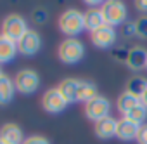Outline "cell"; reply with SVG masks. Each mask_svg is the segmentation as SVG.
I'll return each instance as SVG.
<instances>
[{"label": "cell", "mask_w": 147, "mask_h": 144, "mask_svg": "<svg viewBox=\"0 0 147 144\" xmlns=\"http://www.w3.org/2000/svg\"><path fill=\"white\" fill-rule=\"evenodd\" d=\"M57 26L61 30L62 35H66L67 38H78V35L85 30V19H83V12L78 9H66L57 21Z\"/></svg>", "instance_id": "1"}, {"label": "cell", "mask_w": 147, "mask_h": 144, "mask_svg": "<svg viewBox=\"0 0 147 144\" xmlns=\"http://www.w3.org/2000/svg\"><path fill=\"white\" fill-rule=\"evenodd\" d=\"M57 57L64 64H76L85 57V45L80 38H64L57 47Z\"/></svg>", "instance_id": "2"}, {"label": "cell", "mask_w": 147, "mask_h": 144, "mask_svg": "<svg viewBox=\"0 0 147 144\" xmlns=\"http://www.w3.org/2000/svg\"><path fill=\"white\" fill-rule=\"evenodd\" d=\"M100 11H102V16H104V21L107 26H119L126 21L128 18V9H126V4L121 2V0H107L100 5Z\"/></svg>", "instance_id": "3"}, {"label": "cell", "mask_w": 147, "mask_h": 144, "mask_svg": "<svg viewBox=\"0 0 147 144\" xmlns=\"http://www.w3.org/2000/svg\"><path fill=\"white\" fill-rule=\"evenodd\" d=\"M28 24H26V19L19 14H9L4 21H2V28H0V35L12 40V42H19L26 31H28Z\"/></svg>", "instance_id": "4"}, {"label": "cell", "mask_w": 147, "mask_h": 144, "mask_svg": "<svg viewBox=\"0 0 147 144\" xmlns=\"http://www.w3.org/2000/svg\"><path fill=\"white\" fill-rule=\"evenodd\" d=\"M14 84H16V90L21 92V94H33L38 90L40 87V77L35 69L31 68H24V69H19L16 77H14Z\"/></svg>", "instance_id": "5"}, {"label": "cell", "mask_w": 147, "mask_h": 144, "mask_svg": "<svg viewBox=\"0 0 147 144\" xmlns=\"http://www.w3.org/2000/svg\"><path fill=\"white\" fill-rule=\"evenodd\" d=\"M111 101L106 96H95L94 99H90L88 103H85V116L92 122H99L102 118L111 116Z\"/></svg>", "instance_id": "6"}, {"label": "cell", "mask_w": 147, "mask_h": 144, "mask_svg": "<svg viewBox=\"0 0 147 144\" xmlns=\"http://www.w3.org/2000/svg\"><path fill=\"white\" fill-rule=\"evenodd\" d=\"M67 101L64 99V96L59 92V89H49L43 92L42 96V108L50 113V115H57V113H62L66 108H67Z\"/></svg>", "instance_id": "7"}, {"label": "cell", "mask_w": 147, "mask_h": 144, "mask_svg": "<svg viewBox=\"0 0 147 144\" xmlns=\"http://www.w3.org/2000/svg\"><path fill=\"white\" fill-rule=\"evenodd\" d=\"M118 40V33L113 26L104 24L102 28L95 30L90 33V42L97 47V49H111Z\"/></svg>", "instance_id": "8"}, {"label": "cell", "mask_w": 147, "mask_h": 144, "mask_svg": "<svg viewBox=\"0 0 147 144\" xmlns=\"http://www.w3.org/2000/svg\"><path fill=\"white\" fill-rule=\"evenodd\" d=\"M40 49H42V37H40V33L35 31V30H28L26 35L18 42V50H19V54L28 56V57H30V56H35Z\"/></svg>", "instance_id": "9"}, {"label": "cell", "mask_w": 147, "mask_h": 144, "mask_svg": "<svg viewBox=\"0 0 147 144\" xmlns=\"http://www.w3.org/2000/svg\"><path fill=\"white\" fill-rule=\"evenodd\" d=\"M125 64L131 71H142V69H145L147 68V50L144 47H133V49H130Z\"/></svg>", "instance_id": "10"}, {"label": "cell", "mask_w": 147, "mask_h": 144, "mask_svg": "<svg viewBox=\"0 0 147 144\" xmlns=\"http://www.w3.org/2000/svg\"><path fill=\"white\" fill-rule=\"evenodd\" d=\"M0 139L5 141L7 144H23L24 134L18 123H4L0 127Z\"/></svg>", "instance_id": "11"}, {"label": "cell", "mask_w": 147, "mask_h": 144, "mask_svg": "<svg viewBox=\"0 0 147 144\" xmlns=\"http://www.w3.org/2000/svg\"><path fill=\"white\" fill-rule=\"evenodd\" d=\"M116 128H118V120L113 118V116H107V118H102L95 123L94 130H95V135L102 141H107V139H113L116 137Z\"/></svg>", "instance_id": "12"}, {"label": "cell", "mask_w": 147, "mask_h": 144, "mask_svg": "<svg viewBox=\"0 0 147 144\" xmlns=\"http://www.w3.org/2000/svg\"><path fill=\"white\" fill-rule=\"evenodd\" d=\"M138 130H140V125L126 120V118H121L118 120V128H116V137L119 141H137V135H138Z\"/></svg>", "instance_id": "13"}, {"label": "cell", "mask_w": 147, "mask_h": 144, "mask_svg": "<svg viewBox=\"0 0 147 144\" xmlns=\"http://www.w3.org/2000/svg\"><path fill=\"white\" fill-rule=\"evenodd\" d=\"M83 19H85V30H88L90 33L102 28L106 24L104 21V16H102V11L100 7H90L83 12Z\"/></svg>", "instance_id": "14"}, {"label": "cell", "mask_w": 147, "mask_h": 144, "mask_svg": "<svg viewBox=\"0 0 147 144\" xmlns=\"http://www.w3.org/2000/svg\"><path fill=\"white\" fill-rule=\"evenodd\" d=\"M78 85L80 78H64L57 85V89L67 103H78Z\"/></svg>", "instance_id": "15"}, {"label": "cell", "mask_w": 147, "mask_h": 144, "mask_svg": "<svg viewBox=\"0 0 147 144\" xmlns=\"http://www.w3.org/2000/svg\"><path fill=\"white\" fill-rule=\"evenodd\" d=\"M16 94V84L9 75H4L0 78V104H9Z\"/></svg>", "instance_id": "16"}, {"label": "cell", "mask_w": 147, "mask_h": 144, "mask_svg": "<svg viewBox=\"0 0 147 144\" xmlns=\"http://www.w3.org/2000/svg\"><path fill=\"white\" fill-rule=\"evenodd\" d=\"M18 52L19 50H18V43L16 42H12V40H9V38L0 35V64L12 61L18 56Z\"/></svg>", "instance_id": "17"}, {"label": "cell", "mask_w": 147, "mask_h": 144, "mask_svg": "<svg viewBox=\"0 0 147 144\" xmlns=\"http://www.w3.org/2000/svg\"><path fill=\"white\" fill-rule=\"evenodd\" d=\"M140 104V97H137V96H133V94H130V92H123V94H119V97H118V101H116V108H118V111L125 116L128 111H131L135 106H138Z\"/></svg>", "instance_id": "18"}, {"label": "cell", "mask_w": 147, "mask_h": 144, "mask_svg": "<svg viewBox=\"0 0 147 144\" xmlns=\"http://www.w3.org/2000/svg\"><path fill=\"white\" fill-rule=\"evenodd\" d=\"M95 96H99L97 85L92 80H83L80 78V85H78V101L80 103H88L90 99H94Z\"/></svg>", "instance_id": "19"}, {"label": "cell", "mask_w": 147, "mask_h": 144, "mask_svg": "<svg viewBox=\"0 0 147 144\" xmlns=\"http://www.w3.org/2000/svg\"><path fill=\"white\" fill-rule=\"evenodd\" d=\"M147 90V80L144 77H133L128 84H126V92L137 96V97H142V94Z\"/></svg>", "instance_id": "20"}, {"label": "cell", "mask_w": 147, "mask_h": 144, "mask_svg": "<svg viewBox=\"0 0 147 144\" xmlns=\"http://www.w3.org/2000/svg\"><path fill=\"white\" fill-rule=\"evenodd\" d=\"M123 118H126V120H130V122H133V123H137V125H144V122L147 120V108L140 103V104L135 106L131 111H128Z\"/></svg>", "instance_id": "21"}, {"label": "cell", "mask_w": 147, "mask_h": 144, "mask_svg": "<svg viewBox=\"0 0 147 144\" xmlns=\"http://www.w3.org/2000/svg\"><path fill=\"white\" fill-rule=\"evenodd\" d=\"M135 26H137V37L138 38H147V16H142L135 21Z\"/></svg>", "instance_id": "22"}, {"label": "cell", "mask_w": 147, "mask_h": 144, "mask_svg": "<svg viewBox=\"0 0 147 144\" xmlns=\"http://www.w3.org/2000/svg\"><path fill=\"white\" fill-rule=\"evenodd\" d=\"M23 144H50V141L43 135H30V137L24 139Z\"/></svg>", "instance_id": "23"}, {"label": "cell", "mask_w": 147, "mask_h": 144, "mask_svg": "<svg viewBox=\"0 0 147 144\" xmlns=\"http://www.w3.org/2000/svg\"><path fill=\"white\" fill-rule=\"evenodd\" d=\"M123 35H125L126 38L137 37V26H135V21H131V23H126V24H123Z\"/></svg>", "instance_id": "24"}, {"label": "cell", "mask_w": 147, "mask_h": 144, "mask_svg": "<svg viewBox=\"0 0 147 144\" xmlns=\"http://www.w3.org/2000/svg\"><path fill=\"white\" fill-rule=\"evenodd\" d=\"M137 142L138 144H147V123L140 125V130H138V135H137Z\"/></svg>", "instance_id": "25"}, {"label": "cell", "mask_w": 147, "mask_h": 144, "mask_svg": "<svg viewBox=\"0 0 147 144\" xmlns=\"http://www.w3.org/2000/svg\"><path fill=\"white\" fill-rule=\"evenodd\" d=\"M135 7H137L138 12H147V0H137Z\"/></svg>", "instance_id": "26"}, {"label": "cell", "mask_w": 147, "mask_h": 144, "mask_svg": "<svg viewBox=\"0 0 147 144\" xmlns=\"http://www.w3.org/2000/svg\"><path fill=\"white\" fill-rule=\"evenodd\" d=\"M33 16H35V19H40V23H43V21H45V14H43V12H40V11H38V12H35Z\"/></svg>", "instance_id": "27"}, {"label": "cell", "mask_w": 147, "mask_h": 144, "mask_svg": "<svg viewBox=\"0 0 147 144\" xmlns=\"http://www.w3.org/2000/svg\"><path fill=\"white\" fill-rule=\"evenodd\" d=\"M140 103H142V104H144V106L147 108V90H145V92L142 94V97H140Z\"/></svg>", "instance_id": "28"}, {"label": "cell", "mask_w": 147, "mask_h": 144, "mask_svg": "<svg viewBox=\"0 0 147 144\" xmlns=\"http://www.w3.org/2000/svg\"><path fill=\"white\" fill-rule=\"evenodd\" d=\"M4 75H5V73H4V71H2V66H0V78H2Z\"/></svg>", "instance_id": "29"}, {"label": "cell", "mask_w": 147, "mask_h": 144, "mask_svg": "<svg viewBox=\"0 0 147 144\" xmlns=\"http://www.w3.org/2000/svg\"><path fill=\"white\" fill-rule=\"evenodd\" d=\"M0 144H7V142H5V141H2V139H0Z\"/></svg>", "instance_id": "30"}, {"label": "cell", "mask_w": 147, "mask_h": 144, "mask_svg": "<svg viewBox=\"0 0 147 144\" xmlns=\"http://www.w3.org/2000/svg\"><path fill=\"white\" fill-rule=\"evenodd\" d=\"M145 69H147V68H145Z\"/></svg>", "instance_id": "31"}]
</instances>
